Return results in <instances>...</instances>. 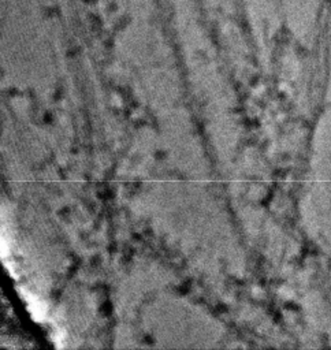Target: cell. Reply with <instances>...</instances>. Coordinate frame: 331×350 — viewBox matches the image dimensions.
I'll list each match as a JSON object with an SVG mask.
<instances>
[{"mask_svg": "<svg viewBox=\"0 0 331 350\" xmlns=\"http://www.w3.org/2000/svg\"><path fill=\"white\" fill-rule=\"evenodd\" d=\"M25 295H26L25 298H26V302H28L29 311L32 312V315L34 316V319L41 320L45 315V309H44V306H43V304H41V302H40L34 295L26 294V293H25Z\"/></svg>", "mask_w": 331, "mask_h": 350, "instance_id": "cell-1", "label": "cell"}]
</instances>
